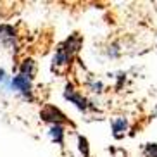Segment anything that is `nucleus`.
<instances>
[{
    "instance_id": "nucleus-10",
    "label": "nucleus",
    "mask_w": 157,
    "mask_h": 157,
    "mask_svg": "<svg viewBox=\"0 0 157 157\" xmlns=\"http://www.w3.org/2000/svg\"><path fill=\"white\" fill-rule=\"evenodd\" d=\"M78 148H79V152H81L83 157H90V145H88V140L85 138V136H81V135L78 136Z\"/></svg>"
},
{
    "instance_id": "nucleus-13",
    "label": "nucleus",
    "mask_w": 157,
    "mask_h": 157,
    "mask_svg": "<svg viewBox=\"0 0 157 157\" xmlns=\"http://www.w3.org/2000/svg\"><path fill=\"white\" fill-rule=\"evenodd\" d=\"M88 88H90L93 93H102L104 92V85H102V81H90V83H88Z\"/></svg>"
},
{
    "instance_id": "nucleus-11",
    "label": "nucleus",
    "mask_w": 157,
    "mask_h": 157,
    "mask_svg": "<svg viewBox=\"0 0 157 157\" xmlns=\"http://www.w3.org/2000/svg\"><path fill=\"white\" fill-rule=\"evenodd\" d=\"M4 90H10V76H7L5 69L0 67V92Z\"/></svg>"
},
{
    "instance_id": "nucleus-1",
    "label": "nucleus",
    "mask_w": 157,
    "mask_h": 157,
    "mask_svg": "<svg viewBox=\"0 0 157 157\" xmlns=\"http://www.w3.org/2000/svg\"><path fill=\"white\" fill-rule=\"evenodd\" d=\"M10 92L19 93L24 100L35 102V95H33V79L26 78L23 74H14L10 78Z\"/></svg>"
},
{
    "instance_id": "nucleus-6",
    "label": "nucleus",
    "mask_w": 157,
    "mask_h": 157,
    "mask_svg": "<svg viewBox=\"0 0 157 157\" xmlns=\"http://www.w3.org/2000/svg\"><path fill=\"white\" fill-rule=\"evenodd\" d=\"M111 128H112V135H114V138H123L126 135L129 128V123L126 117H114L111 121Z\"/></svg>"
},
{
    "instance_id": "nucleus-2",
    "label": "nucleus",
    "mask_w": 157,
    "mask_h": 157,
    "mask_svg": "<svg viewBox=\"0 0 157 157\" xmlns=\"http://www.w3.org/2000/svg\"><path fill=\"white\" fill-rule=\"evenodd\" d=\"M40 117H42V121H45V123H50V126L52 124H62L64 126V123H67V117H66L64 112L60 111V109H57L56 105H50V104H47L42 109Z\"/></svg>"
},
{
    "instance_id": "nucleus-12",
    "label": "nucleus",
    "mask_w": 157,
    "mask_h": 157,
    "mask_svg": "<svg viewBox=\"0 0 157 157\" xmlns=\"http://www.w3.org/2000/svg\"><path fill=\"white\" fill-rule=\"evenodd\" d=\"M143 155L145 157H157V143H147L143 148Z\"/></svg>"
},
{
    "instance_id": "nucleus-14",
    "label": "nucleus",
    "mask_w": 157,
    "mask_h": 157,
    "mask_svg": "<svg viewBox=\"0 0 157 157\" xmlns=\"http://www.w3.org/2000/svg\"><path fill=\"white\" fill-rule=\"evenodd\" d=\"M119 54H121V48H119V45H117V43L109 45V50H107V56H109V57H112V59H114V57H117Z\"/></svg>"
},
{
    "instance_id": "nucleus-3",
    "label": "nucleus",
    "mask_w": 157,
    "mask_h": 157,
    "mask_svg": "<svg viewBox=\"0 0 157 157\" xmlns=\"http://www.w3.org/2000/svg\"><path fill=\"white\" fill-rule=\"evenodd\" d=\"M64 98L66 100H69L71 104H74L81 112L88 111V100L83 97V93H79L71 83H67L66 88H64Z\"/></svg>"
},
{
    "instance_id": "nucleus-7",
    "label": "nucleus",
    "mask_w": 157,
    "mask_h": 157,
    "mask_svg": "<svg viewBox=\"0 0 157 157\" xmlns=\"http://www.w3.org/2000/svg\"><path fill=\"white\" fill-rule=\"evenodd\" d=\"M0 42L4 45L16 43V29L10 24H0Z\"/></svg>"
},
{
    "instance_id": "nucleus-4",
    "label": "nucleus",
    "mask_w": 157,
    "mask_h": 157,
    "mask_svg": "<svg viewBox=\"0 0 157 157\" xmlns=\"http://www.w3.org/2000/svg\"><path fill=\"white\" fill-rule=\"evenodd\" d=\"M71 60H73V57L64 50V47L59 45L54 54V59H52V71L60 73V69H67L71 66Z\"/></svg>"
},
{
    "instance_id": "nucleus-8",
    "label": "nucleus",
    "mask_w": 157,
    "mask_h": 157,
    "mask_svg": "<svg viewBox=\"0 0 157 157\" xmlns=\"http://www.w3.org/2000/svg\"><path fill=\"white\" fill-rule=\"evenodd\" d=\"M48 136L54 143L57 145H64V136H66V129L62 124H52L48 129Z\"/></svg>"
},
{
    "instance_id": "nucleus-5",
    "label": "nucleus",
    "mask_w": 157,
    "mask_h": 157,
    "mask_svg": "<svg viewBox=\"0 0 157 157\" xmlns=\"http://www.w3.org/2000/svg\"><path fill=\"white\" fill-rule=\"evenodd\" d=\"M60 45L64 47V50L67 52L71 57H74V56H76V54L79 52L81 45H83V38L79 36L78 33H74V35H71V36L67 38L64 43H60Z\"/></svg>"
},
{
    "instance_id": "nucleus-9",
    "label": "nucleus",
    "mask_w": 157,
    "mask_h": 157,
    "mask_svg": "<svg viewBox=\"0 0 157 157\" xmlns=\"http://www.w3.org/2000/svg\"><path fill=\"white\" fill-rule=\"evenodd\" d=\"M19 74H23L26 78L33 79L35 78V74H36V62L33 59H24L19 66Z\"/></svg>"
}]
</instances>
